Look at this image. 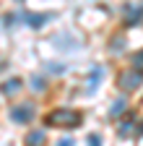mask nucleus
I'll list each match as a JSON object with an SVG mask.
<instances>
[{"label": "nucleus", "mask_w": 143, "mask_h": 146, "mask_svg": "<svg viewBox=\"0 0 143 146\" xmlns=\"http://www.w3.org/2000/svg\"><path fill=\"white\" fill-rule=\"evenodd\" d=\"M47 125H63V128H78L81 125V112H76V110H68V107H60L55 110V112H49Z\"/></svg>", "instance_id": "f257e3e1"}, {"label": "nucleus", "mask_w": 143, "mask_h": 146, "mask_svg": "<svg viewBox=\"0 0 143 146\" xmlns=\"http://www.w3.org/2000/svg\"><path fill=\"white\" fill-rule=\"evenodd\" d=\"M42 143H44V133L42 131H31L26 136V146H42Z\"/></svg>", "instance_id": "20e7f679"}, {"label": "nucleus", "mask_w": 143, "mask_h": 146, "mask_svg": "<svg viewBox=\"0 0 143 146\" xmlns=\"http://www.w3.org/2000/svg\"><path fill=\"white\" fill-rule=\"evenodd\" d=\"M31 84H34L31 89H37V91H42V89H44V81H42L39 76H34V78H31Z\"/></svg>", "instance_id": "9d476101"}, {"label": "nucleus", "mask_w": 143, "mask_h": 146, "mask_svg": "<svg viewBox=\"0 0 143 146\" xmlns=\"http://www.w3.org/2000/svg\"><path fill=\"white\" fill-rule=\"evenodd\" d=\"M130 128H133L130 123H122V125H120V136H128V133H130Z\"/></svg>", "instance_id": "9b49d317"}, {"label": "nucleus", "mask_w": 143, "mask_h": 146, "mask_svg": "<svg viewBox=\"0 0 143 146\" xmlns=\"http://www.w3.org/2000/svg\"><path fill=\"white\" fill-rule=\"evenodd\" d=\"M120 84L125 89H138L143 84V70H125L122 76H120Z\"/></svg>", "instance_id": "7ed1b4c3"}, {"label": "nucleus", "mask_w": 143, "mask_h": 146, "mask_svg": "<svg viewBox=\"0 0 143 146\" xmlns=\"http://www.w3.org/2000/svg\"><path fill=\"white\" fill-rule=\"evenodd\" d=\"M24 18H26V21H29L31 26H42V24L47 21V18H49V16H37V13H26Z\"/></svg>", "instance_id": "423d86ee"}, {"label": "nucleus", "mask_w": 143, "mask_h": 146, "mask_svg": "<svg viewBox=\"0 0 143 146\" xmlns=\"http://www.w3.org/2000/svg\"><path fill=\"white\" fill-rule=\"evenodd\" d=\"M133 65H135V70H140V68H143V50L133 55Z\"/></svg>", "instance_id": "1a4fd4ad"}, {"label": "nucleus", "mask_w": 143, "mask_h": 146, "mask_svg": "<svg viewBox=\"0 0 143 146\" xmlns=\"http://www.w3.org/2000/svg\"><path fill=\"white\" fill-rule=\"evenodd\" d=\"M125 107H128V102H125V99H117V102L112 104V110H109V115H120Z\"/></svg>", "instance_id": "6e6552de"}, {"label": "nucleus", "mask_w": 143, "mask_h": 146, "mask_svg": "<svg viewBox=\"0 0 143 146\" xmlns=\"http://www.w3.org/2000/svg\"><path fill=\"white\" fill-rule=\"evenodd\" d=\"M57 146H73V141H70V138H65V141H60Z\"/></svg>", "instance_id": "ddd939ff"}, {"label": "nucleus", "mask_w": 143, "mask_h": 146, "mask_svg": "<svg viewBox=\"0 0 143 146\" xmlns=\"http://www.w3.org/2000/svg\"><path fill=\"white\" fill-rule=\"evenodd\" d=\"M88 143H91V146H99V138L96 136H88Z\"/></svg>", "instance_id": "f8f14e48"}, {"label": "nucleus", "mask_w": 143, "mask_h": 146, "mask_svg": "<svg viewBox=\"0 0 143 146\" xmlns=\"http://www.w3.org/2000/svg\"><path fill=\"white\" fill-rule=\"evenodd\" d=\"M31 117H34V107L31 104H18V107L11 110V120L13 123H29Z\"/></svg>", "instance_id": "f03ea898"}, {"label": "nucleus", "mask_w": 143, "mask_h": 146, "mask_svg": "<svg viewBox=\"0 0 143 146\" xmlns=\"http://www.w3.org/2000/svg\"><path fill=\"white\" fill-rule=\"evenodd\" d=\"M18 89H21V81H18V78H11V81H5L3 86H0L3 94H13V91H18Z\"/></svg>", "instance_id": "39448f33"}, {"label": "nucleus", "mask_w": 143, "mask_h": 146, "mask_svg": "<svg viewBox=\"0 0 143 146\" xmlns=\"http://www.w3.org/2000/svg\"><path fill=\"white\" fill-rule=\"evenodd\" d=\"M99 76H101V68L96 65V68L91 70V78H88V91H94V89H96V84H99Z\"/></svg>", "instance_id": "0eeeda50"}]
</instances>
